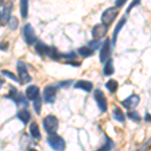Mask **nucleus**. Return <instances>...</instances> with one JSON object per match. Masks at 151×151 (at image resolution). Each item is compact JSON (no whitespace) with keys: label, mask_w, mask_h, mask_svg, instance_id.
<instances>
[{"label":"nucleus","mask_w":151,"mask_h":151,"mask_svg":"<svg viewBox=\"0 0 151 151\" xmlns=\"http://www.w3.org/2000/svg\"><path fill=\"white\" fill-rule=\"evenodd\" d=\"M47 143L55 151H63L65 147V142L60 136L57 134H50L47 137Z\"/></svg>","instance_id":"obj_1"},{"label":"nucleus","mask_w":151,"mask_h":151,"mask_svg":"<svg viewBox=\"0 0 151 151\" xmlns=\"http://www.w3.org/2000/svg\"><path fill=\"white\" fill-rule=\"evenodd\" d=\"M43 127L48 134H55L58 128V120L55 116L48 115L43 119Z\"/></svg>","instance_id":"obj_2"},{"label":"nucleus","mask_w":151,"mask_h":151,"mask_svg":"<svg viewBox=\"0 0 151 151\" xmlns=\"http://www.w3.org/2000/svg\"><path fill=\"white\" fill-rule=\"evenodd\" d=\"M119 13V10L116 8V7H109L108 9H106L103 14H102V17H101V20L102 22L105 26H108V25H111L112 22L115 20V18L117 17Z\"/></svg>","instance_id":"obj_3"},{"label":"nucleus","mask_w":151,"mask_h":151,"mask_svg":"<svg viewBox=\"0 0 151 151\" xmlns=\"http://www.w3.org/2000/svg\"><path fill=\"white\" fill-rule=\"evenodd\" d=\"M23 37L25 42L29 45H33L36 41V40H37L35 29H33V27L29 23L25 24L23 27Z\"/></svg>","instance_id":"obj_4"},{"label":"nucleus","mask_w":151,"mask_h":151,"mask_svg":"<svg viewBox=\"0 0 151 151\" xmlns=\"http://www.w3.org/2000/svg\"><path fill=\"white\" fill-rule=\"evenodd\" d=\"M57 91L58 88L55 85H48L43 90V99L47 103L52 104L57 99Z\"/></svg>","instance_id":"obj_5"},{"label":"nucleus","mask_w":151,"mask_h":151,"mask_svg":"<svg viewBox=\"0 0 151 151\" xmlns=\"http://www.w3.org/2000/svg\"><path fill=\"white\" fill-rule=\"evenodd\" d=\"M10 90V93H9L8 95L6 96L7 99H11L12 101L14 102L16 105H25V106H27V101L25 100V98H24V96L21 93H19V92H17V90L15 89L14 87H11Z\"/></svg>","instance_id":"obj_6"},{"label":"nucleus","mask_w":151,"mask_h":151,"mask_svg":"<svg viewBox=\"0 0 151 151\" xmlns=\"http://www.w3.org/2000/svg\"><path fill=\"white\" fill-rule=\"evenodd\" d=\"M17 72L19 77V83L21 84H25V83H29L31 81V77L29 76L26 65L21 62H18L17 64Z\"/></svg>","instance_id":"obj_7"},{"label":"nucleus","mask_w":151,"mask_h":151,"mask_svg":"<svg viewBox=\"0 0 151 151\" xmlns=\"http://www.w3.org/2000/svg\"><path fill=\"white\" fill-rule=\"evenodd\" d=\"M94 97H95V101L97 102V105H98L100 111L106 112L107 111V99H106V97H105L103 92L100 89L96 90L94 94Z\"/></svg>","instance_id":"obj_8"},{"label":"nucleus","mask_w":151,"mask_h":151,"mask_svg":"<svg viewBox=\"0 0 151 151\" xmlns=\"http://www.w3.org/2000/svg\"><path fill=\"white\" fill-rule=\"evenodd\" d=\"M110 40H109V38H106V40H105V42L101 47V50H100V60H101V63H105L106 60H108L109 58H110Z\"/></svg>","instance_id":"obj_9"},{"label":"nucleus","mask_w":151,"mask_h":151,"mask_svg":"<svg viewBox=\"0 0 151 151\" xmlns=\"http://www.w3.org/2000/svg\"><path fill=\"white\" fill-rule=\"evenodd\" d=\"M139 102H140V98H139V96L138 95H135V94H133V95H131L130 97H128L127 99H125L124 101H122V106L124 107V108H126V109H133V108H135L136 106H137L138 104H139Z\"/></svg>","instance_id":"obj_10"},{"label":"nucleus","mask_w":151,"mask_h":151,"mask_svg":"<svg viewBox=\"0 0 151 151\" xmlns=\"http://www.w3.org/2000/svg\"><path fill=\"white\" fill-rule=\"evenodd\" d=\"M107 32V27L104 24H96L92 29V35L95 40H100V38L104 37Z\"/></svg>","instance_id":"obj_11"},{"label":"nucleus","mask_w":151,"mask_h":151,"mask_svg":"<svg viewBox=\"0 0 151 151\" xmlns=\"http://www.w3.org/2000/svg\"><path fill=\"white\" fill-rule=\"evenodd\" d=\"M52 47H48L42 41H37L35 45V50L40 57H50V52Z\"/></svg>","instance_id":"obj_12"},{"label":"nucleus","mask_w":151,"mask_h":151,"mask_svg":"<svg viewBox=\"0 0 151 151\" xmlns=\"http://www.w3.org/2000/svg\"><path fill=\"white\" fill-rule=\"evenodd\" d=\"M25 95H26V98L28 100L35 101V100L38 97V95H40V89H38L37 86H35V85L28 86L26 88Z\"/></svg>","instance_id":"obj_13"},{"label":"nucleus","mask_w":151,"mask_h":151,"mask_svg":"<svg viewBox=\"0 0 151 151\" xmlns=\"http://www.w3.org/2000/svg\"><path fill=\"white\" fill-rule=\"evenodd\" d=\"M76 89H81L84 90L85 92H91L93 90V84L89 81H85V80H80L75 84L74 86Z\"/></svg>","instance_id":"obj_14"},{"label":"nucleus","mask_w":151,"mask_h":151,"mask_svg":"<svg viewBox=\"0 0 151 151\" xmlns=\"http://www.w3.org/2000/svg\"><path fill=\"white\" fill-rule=\"evenodd\" d=\"M29 132H30V135L32 136V138H35L36 140L40 139L41 134L40 131V127H38L36 122H32L30 124V126H29Z\"/></svg>","instance_id":"obj_15"},{"label":"nucleus","mask_w":151,"mask_h":151,"mask_svg":"<svg viewBox=\"0 0 151 151\" xmlns=\"http://www.w3.org/2000/svg\"><path fill=\"white\" fill-rule=\"evenodd\" d=\"M112 74H114V62L112 58H109L104 65L103 75L108 77V76H111Z\"/></svg>","instance_id":"obj_16"},{"label":"nucleus","mask_w":151,"mask_h":151,"mask_svg":"<svg viewBox=\"0 0 151 151\" xmlns=\"http://www.w3.org/2000/svg\"><path fill=\"white\" fill-rule=\"evenodd\" d=\"M125 23H126V18H122V19H121V20L118 22V24H117L115 30H114V32H113V37H112V40H113V41H112V42H113V45H116L117 36H118L119 32H120V30L122 29L123 26L125 25Z\"/></svg>","instance_id":"obj_17"},{"label":"nucleus","mask_w":151,"mask_h":151,"mask_svg":"<svg viewBox=\"0 0 151 151\" xmlns=\"http://www.w3.org/2000/svg\"><path fill=\"white\" fill-rule=\"evenodd\" d=\"M17 118L19 119V120L22 121V123L24 124V125H25V124L27 123L29 120H30V114H29V112L27 110H25V109H22V110L18 111Z\"/></svg>","instance_id":"obj_18"},{"label":"nucleus","mask_w":151,"mask_h":151,"mask_svg":"<svg viewBox=\"0 0 151 151\" xmlns=\"http://www.w3.org/2000/svg\"><path fill=\"white\" fill-rule=\"evenodd\" d=\"M113 117H114V119L117 121H119V122H121V123H123L124 121H125V116H124V114H123V112L121 111V109L120 108H118L117 106L114 107V111H113Z\"/></svg>","instance_id":"obj_19"},{"label":"nucleus","mask_w":151,"mask_h":151,"mask_svg":"<svg viewBox=\"0 0 151 151\" xmlns=\"http://www.w3.org/2000/svg\"><path fill=\"white\" fill-rule=\"evenodd\" d=\"M11 7H4L3 9V12H2L1 14V17H0V19H1V23L2 24H5L6 22H8V20L10 19V12H11Z\"/></svg>","instance_id":"obj_20"},{"label":"nucleus","mask_w":151,"mask_h":151,"mask_svg":"<svg viewBox=\"0 0 151 151\" xmlns=\"http://www.w3.org/2000/svg\"><path fill=\"white\" fill-rule=\"evenodd\" d=\"M78 52H79V55H81V57L88 58V57H91V55H93L94 50H92L91 48H89L88 47H80L79 50H78Z\"/></svg>","instance_id":"obj_21"},{"label":"nucleus","mask_w":151,"mask_h":151,"mask_svg":"<svg viewBox=\"0 0 151 151\" xmlns=\"http://www.w3.org/2000/svg\"><path fill=\"white\" fill-rule=\"evenodd\" d=\"M118 87H119V85L116 80H109V81L106 83L107 90H109V92H111V93H115L117 91V89H118Z\"/></svg>","instance_id":"obj_22"},{"label":"nucleus","mask_w":151,"mask_h":151,"mask_svg":"<svg viewBox=\"0 0 151 151\" xmlns=\"http://www.w3.org/2000/svg\"><path fill=\"white\" fill-rule=\"evenodd\" d=\"M20 13L22 18H26L28 14V2L26 0L20 1Z\"/></svg>","instance_id":"obj_23"},{"label":"nucleus","mask_w":151,"mask_h":151,"mask_svg":"<svg viewBox=\"0 0 151 151\" xmlns=\"http://www.w3.org/2000/svg\"><path fill=\"white\" fill-rule=\"evenodd\" d=\"M106 140H107V143L103 145V147L100 148L99 151H110L112 148H114V145L115 144H114L113 141H112L109 137H107V136H106Z\"/></svg>","instance_id":"obj_24"},{"label":"nucleus","mask_w":151,"mask_h":151,"mask_svg":"<svg viewBox=\"0 0 151 151\" xmlns=\"http://www.w3.org/2000/svg\"><path fill=\"white\" fill-rule=\"evenodd\" d=\"M8 26H9V28L12 29V30H14V29L17 28V26H18L17 17H15V16H11L10 19L8 20Z\"/></svg>","instance_id":"obj_25"},{"label":"nucleus","mask_w":151,"mask_h":151,"mask_svg":"<svg viewBox=\"0 0 151 151\" xmlns=\"http://www.w3.org/2000/svg\"><path fill=\"white\" fill-rule=\"evenodd\" d=\"M127 116H128L129 119L135 121V122H139V121L141 120L140 115L137 113V112H135V111H129L128 113H127Z\"/></svg>","instance_id":"obj_26"},{"label":"nucleus","mask_w":151,"mask_h":151,"mask_svg":"<svg viewBox=\"0 0 151 151\" xmlns=\"http://www.w3.org/2000/svg\"><path fill=\"white\" fill-rule=\"evenodd\" d=\"M33 108H35L36 114H40V110H41V99H40V97H37V98L33 101Z\"/></svg>","instance_id":"obj_27"},{"label":"nucleus","mask_w":151,"mask_h":151,"mask_svg":"<svg viewBox=\"0 0 151 151\" xmlns=\"http://www.w3.org/2000/svg\"><path fill=\"white\" fill-rule=\"evenodd\" d=\"M100 45H101V43H100V41H98V40H92L88 43V47L91 48L92 50H98L100 47Z\"/></svg>","instance_id":"obj_28"},{"label":"nucleus","mask_w":151,"mask_h":151,"mask_svg":"<svg viewBox=\"0 0 151 151\" xmlns=\"http://www.w3.org/2000/svg\"><path fill=\"white\" fill-rule=\"evenodd\" d=\"M2 75H4V76H6V77H8L9 79H11V80H13V81H16V82H18L19 80L16 78V76L13 74V73H11V72H9V70H2Z\"/></svg>","instance_id":"obj_29"},{"label":"nucleus","mask_w":151,"mask_h":151,"mask_svg":"<svg viewBox=\"0 0 151 151\" xmlns=\"http://www.w3.org/2000/svg\"><path fill=\"white\" fill-rule=\"evenodd\" d=\"M64 58H68V60H76V53L74 52H70V53H65V55H62Z\"/></svg>","instance_id":"obj_30"},{"label":"nucleus","mask_w":151,"mask_h":151,"mask_svg":"<svg viewBox=\"0 0 151 151\" xmlns=\"http://www.w3.org/2000/svg\"><path fill=\"white\" fill-rule=\"evenodd\" d=\"M125 3H126V0H122V1H120V0H118V1H116V2H115V7H116V8H118V7L123 6Z\"/></svg>","instance_id":"obj_31"},{"label":"nucleus","mask_w":151,"mask_h":151,"mask_svg":"<svg viewBox=\"0 0 151 151\" xmlns=\"http://www.w3.org/2000/svg\"><path fill=\"white\" fill-rule=\"evenodd\" d=\"M139 3H140L139 1H134V2H132V3H131V5L128 7V9H127V11H126V12H127V13H129V12L131 11V8H132L133 6H135V5H138V4H139Z\"/></svg>","instance_id":"obj_32"},{"label":"nucleus","mask_w":151,"mask_h":151,"mask_svg":"<svg viewBox=\"0 0 151 151\" xmlns=\"http://www.w3.org/2000/svg\"><path fill=\"white\" fill-rule=\"evenodd\" d=\"M7 47H8V43L7 42H2V43H0V50H5Z\"/></svg>","instance_id":"obj_33"},{"label":"nucleus","mask_w":151,"mask_h":151,"mask_svg":"<svg viewBox=\"0 0 151 151\" xmlns=\"http://www.w3.org/2000/svg\"><path fill=\"white\" fill-rule=\"evenodd\" d=\"M145 120L147 121V122H151V115L150 114H146L145 115Z\"/></svg>","instance_id":"obj_34"},{"label":"nucleus","mask_w":151,"mask_h":151,"mask_svg":"<svg viewBox=\"0 0 151 151\" xmlns=\"http://www.w3.org/2000/svg\"><path fill=\"white\" fill-rule=\"evenodd\" d=\"M2 85H3V81H2V80H0V88L2 87Z\"/></svg>","instance_id":"obj_35"},{"label":"nucleus","mask_w":151,"mask_h":151,"mask_svg":"<svg viewBox=\"0 0 151 151\" xmlns=\"http://www.w3.org/2000/svg\"><path fill=\"white\" fill-rule=\"evenodd\" d=\"M29 151H37V150H36V149H30Z\"/></svg>","instance_id":"obj_36"},{"label":"nucleus","mask_w":151,"mask_h":151,"mask_svg":"<svg viewBox=\"0 0 151 151\" xmlns=\"http://www.w3.org/2000/svg\"><path fill=\"white\" fill-rule=\"evenodd\" d=\"M0 17H1V14H0Z\"/></svg>","instance_id":"obj_37"}]
</instances>
